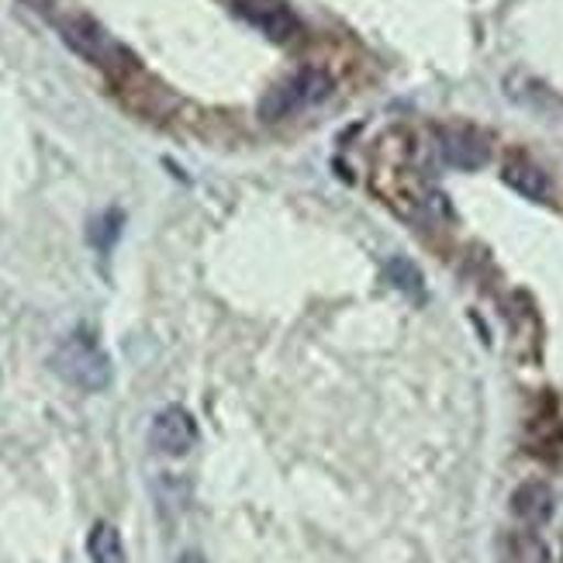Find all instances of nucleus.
Here are the masks:
<instances>
[{
	"label": "nucleus",
	"instance_id": "obj_10",
	"mask_svg": "<svg viewBox=\"0 0 563 563\" xmlns=\"http://www.w3.org/2000/svg\"><path fill=\"white\" fill-rule=\"evenodd\" d=\"M387 280L395 284L401 294H408V298H415V301L426 298V277H422L419 266H415L411 260H405V256L387 263Z\"/></svg>",
	"mask_w": 563,
	"mask_h": 563
},
{
	"label": "nucleus",
	"instance_id": "obj_3",
	"mask_svg": "<svg viewBox=\"0 0 563 563\" xmlns=\"http://www.w3.org/2000/svg\"><path fill=\"white\" fill-rule=\"evenodd\" d=\"M150 443L163 456H184L198 446V422H194V415L187 408L169 405L153 419Z\"/></svg>",
	"mask_w": 563,
	"mask_h": 563
},
{
	"label": "nucleus",
	"instance_id": "obj_4",
	"mask_svg": "<svg viewBox=\"0 0 563 563\" xmlns=\"http://www.w3.org/2000/svg\"><path fill=\"white\" fill-rule=\"evenodd\" d=\"M239 14L246 18L253 29H260L271 42L277 45H290L301 35V21L294 18V11L287 8V0H235Z\"/></svg>",
	"mask_w": 563,
	"mask_h": 563
},
{
	"label": "nucleus",
	"instance_id": "obj_12",
	"mask_svg": "<svg viewBox=\"0 0 563 563\" xmlns=\"http://www.w3.org/2000/svg\"><path fill=\"white\" fill-rule=\"evenodd\" d=\"M516 563H550V550L540 536L532 532L516 536Z\"/></svg>",
	"mask_w": 563,
	"mask_h": 563
},
{
	"label": "nucleus",
	"instance_id": "obj_5",
	"mask_svg": "<svg viewBox=\"0 0 563 563\" xmlns=\"http://www.w3.org/2000/svg\"><path fill=\"white\" fill-rule=\"evenodd\" d=\"M439 156L453 169H481L492 159V145L471 125H450L439 129Z\"/></svg>",
	"mask_w": 563,
	"mask_h": 563
},
{
	"label": "nucleus",
	"instance_id": "obj_9",
	"mask_svg": "<svg viewBox=\"0 0 563 563\" xmlns=\"http://www.w3.org/2000/svg\"><path fill=\"white\" fill-rule=\"evenodd\" d=\"M87 556H90V563H129L121 532L111 522H93V529L87 536Z\"/></svg>",
	"mask_w": 563,
	"mask_h": 563
},
{
	"label": "nucleus",
	"instance_id": "obj_1",
	"mask_svg": "<svg viewBox=\"0 0 563 563\" xmlns=\"http://www.w3.org/2000/svg\"><path fill=\"white\" fill-rule=\"evenodd\" d=\"M48 366H53V374L63 384L84 390V395H101L114 380L111 356L104 353L101 342H97V335H90L87 329L66 335L56 346L53 360H48Z\"/></svg>",
	"mask_w": 563,
	"mask_h": 563
},
{
	"label": "nucleus",
	"instance_id": "obj_8",
	"mask_svg": "<svg viewBox=\"0 0 563 563\" xmlns=\"http://www.w3.org/2000/svg\"><path fill=\"white\" fill-rule=\"evenodd\" d=\"M501 177H505V184L516 190V194H522V198H529V201H547L550 198V190H553V184H550V177H547V169L543 166H536L529 156H508V163H505V169H501Z\"/></svg>",
	"mask_w": 563,
	"mask_h": 563
},
{
	"label": "nucleus",
	"instance_id": "obj_2",
	"mask_svg": "<svg viewBox=\"0 0 563 563\" xmlns=\"http://www.w3.org/2000/svg\"><path fill=\"white\" fill-rule=\"evenodd\" d=\"M329 93H332V77H329V73L318 69V66H305V69L294 73V77L280 80L274 90H266V97L260 101V118H266V121L290 118V114H298V111H308L314 104H322Z\"/></svg>",
	"mask_w": 563,
	"mask_h": 563
},
{
	"label": "nucleus",
	"instance_id": "obj_6",
	"mask_svg": "<svg viewBox=\"0 0 563 563\" xmlns=\"http://www.w3.org/2000/svg\"><path fill=\"white\" fill-rule=\"evenodd\" d=\"M63 38L97 66H111L114 59H132V56H125V48H121L118 42H111V35L90 18H73L63 29Z\"/></svg>",
	"mask_w": 563,
	"mask_h": 563
},
{
	"label": "nucleus",
	"instance_id": "obj_11",
	"mask_svg": "<svg viewBox=\"0 0 563 563\" xmlns=\"http://www.w3.org/2000/svg\"><path fill=\"white\" fill-rule=\"evenodd\" d=\"M121 222H125V218H121V211H104L101 218H93L90 222V242L97 250H111L114 246V239L121 235Z\"/></svg>",
	"mask_w": 563,
	"mask_h": 563
},
{
	"label": "nucleus",
	"instance_id": "obj_13",
	"mask_svg": "<svg viewBox=\"0 0 563 563\" xmlns=\"http://www.w3.org/2000/svg\"><path fill=\"white\" fill-rule=\"evenodd\" d=\"M177 563H208V560H205L201 553H194V550H190V553H180V560H177Z\"/></svg>",
	"mask_w": 563,
	"mask_h": 563
},
{
	"label": "nucleus",
	"instance_id": "obj_7",
	"mask_svg": "<svg viewBox=\"0 0 563 563\" xmlns=\"http://www.w3.org/2000/svg\"><path fill=\"white\" fill-rule=\"evenodd\" d=\"M553 487L547 481H526L516 487V495H511V511H516V519L526 522V526H547L553 519Z\"/></svg>",
	"mask_w": 563,
	"mask_h": 563
}]
</instances>
